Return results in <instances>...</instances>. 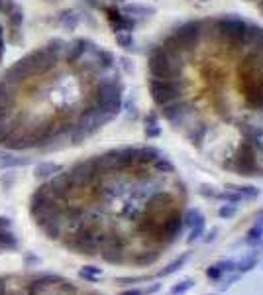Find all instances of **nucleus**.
Returning a JSON list of instances; mask_svg holds the SVG:
<instances>
[{
    "label": "nucleus",
    "instance_id": "14",
    "mask_svg": "<svg viewBox=\"0 0 263 295\" xmlns=\"http://www.w3.org/2000/svg\"><path fill=\"white\" fill-rule=\"evenodd\" d=\"M10 229V220L6 217H0V231H8Z\"/></svg>",
    "mask_w": 263,
    "mask_h": 295
},
{
    "label": "nucleus",
    "instance_id": "9",
    "mask_svg": "<svg viewBox=\"0 0 263 295\" xmlns=\"http://www.w3.org/2000/svg\"><path fill=\"white\" fill-rule=\"evenodd\" d=\"M18 246V238L12 232L0 231V248H16Z\"/></svg>",
    "mask_w": 263,
    "mask_h": 295
},
{
    "label": "nucleus",
    "instance_id": "3",
    "mask_svg": "<svg viewBox=\"0 0 263 295\" xmlns=\"http://www.w3.org/2000/svg\"><path fill=\"white\" fill-rule=\"evenodd\" d=\"M16 99V85L8 81H0V110H8Z\"/></svg>",
    "mask_w": 263,
    "mask_h": 295
},
{
    "label": "nucleus",
    "instance_id": "7",
    "mask_svg": "<svg viewBox=\"0 0 263 295\" xmlns=\"http://www.w3.org/2000/svg\"><path fill=\"white\" fill-rule=\"evenodd\" d=\"M2 167H26L32 164L30 157H16V155H4L2 157Z\"/></svg>",
    "mask_w": 263,
    "mask_h": 295
},
{
    "label": "nucleus",
    "instance_id": "13",
    "mask_svg": "<svg viewBox=\"0 0 263 295\" xmlns=\"http://www.w3.org/2000/svg\"><path fill=\"white\" fill-rule=\"evenodd\" d=\"M4 53H6V48H4V38H2V26H0V63L4 59Z\"/></svg>",
    "mask_w": 263,
    "mask_h": 295
},
{
    "label": "nucleus",
    "instance_id": "2",
    "mask_svg": "<svg viewBox=\"0 0 263 295\" xmlns=\"http://www.w3.org/2000/svg\"><path fill=\"white\" fill-rule=\"evenodd\" d=\"M30 75H34V69H32L30 61H28V57L24 55L22 59H18L16 63L10 65V67L6 69V73H4V81L12 83V85H20V83H24Z\"/></svg>",
    "mask_w": 263,
    "mask_h": 295
},
{
    "label": "nucleus",
    "instance_id": "15",
    "mask_svg": "<svg viewBox=\"0 0 263 295\" xmlns=\"http://www.w3.org/2000/svg\"><path fill=\"white\" fill-rule=\"evenodd\" d=\"M0 295H6V287H4V282L0 280Z\"/></svg>",
    "mask_w": 263,
    "mask_h": 295
},
{
    "label": "nucleus",
    "instance_id": "12",
    "mask_svg": "<svg viewBox=\"0 0 263 295\" xmlns=\"http://www.w3.org/2000/svg\"><path fill=\"white\" fill-rule=\"evenodd\" d=\"M30 264H39V258L34 256V254H28V256L24 258V266L26 268H30Z\"/></svg>",
    "mask_w": 263,
    "mask_h": 295
},
{
    "label": "nucleus",
    "instance_id": "8",
    "mask_svg": "<svg viewBox=\"0 0 263 295\" xmlns=\"http://www.w3.org/2000/svg\"><path fill=\"white\" fill-rule=\"evenodd\" d=\"M8 20H10L12 30H20V28H22V24H24V10H22L20 4H16V8L8 14Z\"/></svg>",
    "mask_w": 263,
    "mask_h": 295
},
{
    "label": "nucleus",
    "instance_id": "10",
    "mask_svg": "<svg viewBox=\"0 0 263 295\" xmlns=\"http://www.w3.org/2000/svg\"><path fill=\"white\" fill-rule=\"evenodd\" d=\"M8 132H12V122H10L8 110H0V138L6 136Z\"/></svg>",
    "mask_w": 263,
    "mask_h": 295
},
{
    "label": "nucleus",
    "instance_id": "4",
    "mask_svg": "<svg viewBox=\"0 0 263 295\" xmlns=\"http://www.w3.org/2000/svg\"><path fill=\"white\" fill-rule=\"evenodd\" d=\"M61 171V166H57V164H53V162H43V164H38L36 169H34V177L39 181L43 179H50L53 177L55 173H59Z\"/></svg>",
    "mask_w": 263,
    "mask_h": 295
},
{
    "label": "nucleus",
    "instance_id": "5",
    "mask_svg": "<svg viewBox=\"0 0 263 295\" xmlns=\"http://www.w3.org/2000/svg\"><path fill=\"white\" fill-rule=\"evenodd\" d=\"M53 282H59V278H57V276H41V278H38V280H34V282L30 283L28 291H30V295H38L41 293L45 287H50Z\"/></svg>",
    "mask_w": 263,
    "mask_h": 295
},
{
    "label": "nucleus",
    "instance_id": "16",
    "mask_svg": "<svg viewBox=\"0 0 263 295\" xmlns=\"http://www.w3.org/2000/svg\"><path fill=\"white\" fill-rule=\"evenodd\" d=\"M250 2H253L255 6H259V8L263 10V0H250Z\"/></svg>",
    "mask_w": 263,
    "mask_h": 295
},
{
    "label": "nucleus",
    "instance_id": "11",
    "mask_svg": "<svg viewBox=\"0 0 263 295\" xmlns=\"http://www.w3.org/2000/svg\"><path fill=\"white\" fill-rule=\"evenodd\" d=\"M16 8V0H2V10L6 14H10Z\"/></svg>",
    "mask_w": 263,
    "mask_h": 295
},
{
    "label": "nucleus",
    "instance_id": "1",
    "mask_svg": "<svg viewBox=\"0 0 263 295\" xmlns=\"http://www.w3.org/2000/svg\"><path fill=\"white\" fill-rule=\"evenodd\" d=\"M161 115L204 148L263 160V30L236 18L177 28L150 55Z\"/></svg>",
    "mask_w": 263,
    "mask_h": 295
},
{
    "label": "nucleus",
    "instance_id": "6",
    "mask_svg": "<svg viewBox=\"0 0 263 295\" xmlns=\"http://www.w3.org/2000/svg\"><path fill=\"white\" fill-rule=\"evenodd\" d=\"M59 22H61V26L65 30H69V32H73L79 24V16H77L73 10H65V12L59 14Z\"/></svg>",
    "mask_w": 263,
    "mask_h": 295
}]
</instances>
